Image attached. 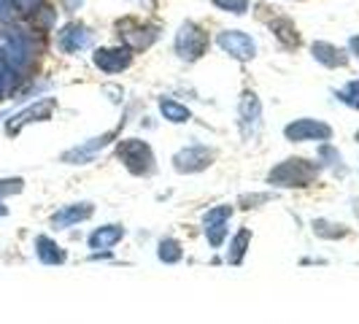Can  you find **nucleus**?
<instances>
[{"mask_svg":"<svg viewBox=\"0 0 359 324\" xmlns=\"http://www.w3.org/2000/svg\"><path fill=\"white\" fill-rule=\"evenodd\" d=\"M321 165L319 162L302 160V157H289V160L279 162L270 173H268V184L279 186V189H302L319 179Z\"/></svg>","mask_w":359,"mask_h":324,"instance_id":"nucleus-1","label":"nucleus"},{"mask_svg":"<svg viewBox=\"0 0 359 324\" xmlns=\"http://www.w3.org/2000/svg\"><path fill=\"white\" fill-rule=\"evenodd\" d=\"M117 157L122 160V165L133 173V176H152L157 170V160H154V152L152 146L140 138H127L119 141L117 146Z\"/></svg>","mask_w":359,"mask_h":324,"instance_id":"nucleus-2","label":"nucleus"},{"mask_svg":"<svg viewBox=\"0 0 359 324\" xmlns=\"http://www.w3.org/2000/svg\"><path fill=\"white\" fill-rule=\"evenodd\" d=\"M217 160V154H214V149H208V146H203V143H192V146H184L179 149L176 154H173V168L179 170V173H203V170H208L211 165Z\"/></svg>","mask_w":359,"mask_h":324,"instance_id":"nucleus-3","label":"nucleus"},{"mask_svg":"<svg viewBox=\"0 0 359 324\" xmlns=\"http://www.w3.org/2000/svg\"><path fill=\"white\" fill-rule=\"evenodd\" d=\"M286 141L305 143V141H330L332 138V127L319 119H298L284 127Z\"/></svg>","mask_w":359,"mask_h":324,"instance_id":"nucleus-4","label":"nucleus"},{"mask_svg":"<svg viewBox=\"0 0 359 324\" xmlns=\"http://www.w3.org/2000/svg\"><path fill=\"white\" fill-rule=\"evenodd\" d=\"M205 46H208V38L195 24H184L181 33L176 36V52H179L181 60H198L205 52Z\"/></svg>","mask_w":359,"mask_h":324,"instance_id":"nucleus-5","label":"nucleus"},{"mask_svg":"<svg viewBox=\"0 0 359 324\" xmlns=\"http://www.w3.org/2000/svg\"><path fill=\"white\" fill-rule=\"evenodd\" d=\"M117 138V130H111V133H103L98 138H89L87 143H81L76 149H68L65 154H62V162H68V165H87V162L95 160V154L103 152L108 143Z\"/></svg>","mask_w":359,"mask_h":324,"instance_id":"nucleus-6","label":"nucleus"},{"mask_svg":"<svg viewBox=\"0 0 359 324\" xmlns=\"http://www.w3.org/2000/svg\"><path fill=\"white\" fill-rule=\"evenodd\" d=\"M52 111H54V98H46V101L33 103V105H27L24 111L14 114V117L8 119V124H6V133H8V135H17L24 124L49 119V117H52Z\"/></svg>","mask_w":359,"mask_h":324,"instance_id":"nucleus-7","label":"nucleus"},{"mask_svg":"<svg viewBox=\"0 0 359 324\" xmlns=\"http://www.w3.org/2000/svg\"><path fill=\"white\" fill-rule=\"evenodd\" d=\"M92 214H95V205H92V202H87V200L71 202V205H62L57 214H52L49 224H52L54 230H68V227H76V224L92 219Z\"/></svg>","mask_w":359,"mask_h":324,"instance_id":"nucleus-8","label":"nucleus"},{"mask_svg":"<svg viewBox=\"0 0 359 324\" xmlns=\"http://www.w3.org/2000/svg\"><path fill=\"white\" fill-rule=\"evenodd\" d=\"M219 46L230 57H235V60H251L254 52H257L254 40L249 38L246 33H240V30H227V33H221Z\"/></svg>","mask_w":359,"mask_h":324,"instance_id":"nucleus-9","label":"nucleus"},{"mask_svg":"<svg viewBox=\"0 0 359 324\" xmlns=\"http://www.w3.org/2000/svg\"><path fill=\"white\" fill-rule=\"evenodd\" d=\"M260 122H262L260 98L254 92H243V98H240V127H243V135L246 138L254 135L257 127H260Z\"/></svg>","mask_w":359,"mask_h":324,"instance_id":"nucleus-10","label":"nucleus"},{"mask_svg":"<svg viewBox=\"0 0 359 324\" xmlns=\"http://www.w3.org/2000/svg\"><path fill=\"white\" fill-rule=\"evenodd\" d=\"M124 235H127V230H124L122 224H103V227L89 233L87 243H89L92 251H111Z\"/></svg>","mask_w":359,"mask_h":324,"instance_id":"nucleus-11","label":"nucleus"},{"mask_svg":"<svg viewBox=\"0 0 359 324\" xmlns=\"http://www.w3.org/2000/svg\"><path fill=\"white\" fill-rule=\"evenodd\" d=\"M133 62V54L130 49H122V46H114V49H98L95 52V65L105 73H119L127 65Z\"/></svg>","mask_w":359,"mask_h":324,"instance_id":"nucleus-12","label":"nucleus"},{"mask_svg":"<svg viewBox=\"0 0 359 324\" xmlns=\"http://www.w3.org/2000/svg\"><path fill=\"white\" fill-rule=\"evenodd\" d=\"M36 257H38L43 265H65L68 251H65L57 241H52L49 235H38V238H36Z\"/></svg>","mask_w":359,"mask_h":324,"instance_id":"nucleus-13","label":"nucleus"},{"mask_svg":"<svg viewBox=\"0 0 359 324\" xmlns=\"http://www.w3.org/2000/svg\"><path fill=\"white\" fill-rule=\"evenodd\" d=\"M89 46V30L81 27V24H68L60 33V49L68 54H76L81 49Z\"/></svg>","mask_w":359,"mask_h":324,"instance_id":"nucleus-14","label":"nucleus"},{"mask_svg":"<svg viewBox=\"0 0 359 324\" xmlns=\"http://www.w3.org/2000/svg\"><path fill=\"white\" fill-rule=\"evenodd\" d=\"M249 246H251V230H249V227H240L238 233L230 238V249H227V265H233V267L243 265Z\"/></svg>","mask_w":359,"mask_h":324,"instance_id":"nucleus-15","label":"nucleus"},{"mask_svg":"<svg viewBox=\"0 0 359 324\" xmlns=\"http://www.w3.org/2000/svg\"><path fill=\"white\" fill-rule=\"evenodd\" d=\"M314 57H316L321 65H327V68H340V65H346V54L340 52L338 46H332V43H314Z\"/></svg>","mask_w":359,"mask_h":324,"instance_id":"nucleus-16","label":"nucleus"},{"mask_svg":"<svg viewBox=\"0 0 359 324\" xmlns=\"http://www.w3.org/2000/svg\"><path fill=\"white\" fill-rule=\"evenodd\" d=\"M314 233L324 238V241H340V238H346L351 230L346 227V224H338V222H330V219H314Z\"/></svg>","mask_w":359,"mask_h":324,"instance_id":"nucleus-17","label":"nucleus"},{"mask_svg":"<svg viewBox=\"0 0 359 324\" xmlns=\"http://www.w3.org/2000/svg\"><path fill=\"white\" fill-rule=\"evenodd\" d=\"M160 111H162V117L168 122H173V124H184V122L192 119V111H189L186 105H181L179 101H173V98H162Z\"/></svg>","mask_w":359,"mask_h":324,"instance_id":"nucleus-18","label":"nucleus"},{"mask_svg":"<svg viewBox=\"0 0 359 324\" xmlns=\"http://www.w3.org/2000/svg\"><path fill=\"white\" fill-rule=\"evenodd\" d=\"M157 260L165 265H176L184 260V246L176 238H162L157 243Z\"/></svg>","mask_w":359,"mask_h":324,"instance_id":"nucleus-19","label":"nucleus"},{"mask_svg":"<svg viewBox=\"0 0 359 324\" xmlns=\"http://www.w3.org/2000/svg\"><path fill=\"white\" fill-rule=\"evenodd\" d=\"M233 211H235L233 205H214V208H208L205 216H203V227H211V224H230Z\"/></svg>","mask_w":359,"mask_h":324,"instance_id":"nucleus-20","label":"nucleus"},{"mask_svg":"<svg viewBox=\"0 0 359 324\" xmlns=\"http://www.w3.org/2000/svg\"><path fill=\"white\" fill-rule=\"evenodd\" d=\"M22 189H24V182H22L20 176H14V179H0V200H3V198H11V195H20ZM0 216H6V208H0Z\"/></svg>","mask_w":359,"mask_h":324,"instance_id":"nucleus-21","label":"nucleus"},{"mask_svg":"<svg viewBox=\"0 0 359 324\" xmlns=\"http://www.w3.org/2000/svg\"><path fill=\"white\" fill-rule=\"evenodd\" d=\"M338 98L340 103H346V105L359 111V81H349L343 89H338Z\"/></svg>","mask_w":359,"mask_h":324,"instance_id":"nucleus-22","label":"nucleus"},{"mask_svg":"<svg viewBox=\"0 0 359 324\" xmlns=\"http://www.w3.org/2000/svg\"><path fill=\"white\" fill-rule=\"evenodd\" d=\"M11 87H14V71H11V65L0 57V101L11 92Z\"/></svg>","mask_w":359,"mask_h":324,"instance_id":"nucleus-23","label":"nucleus"},{"mask_svg":"<svg viewBox=\"0 0 359 324\" xmlns=\"http://www.w3.org/2000/svg\"><path fill=\"white\" fill-rule=\"evenodd\" d=\"M319 160H321V165H330V168H338V165H340V152H338V149H332L330 143H321V149H319Z\"/></svg>","mask_w":359,"mask_h":324,"instance_id":"nucleus-24","label":"nucleus"},{"mask_svg":"<svg viewBox=\"0 0 359 324\" xmlns=\"http://www.w3.org/2000/svg\"><path fill=\"white\" fill-rule=\"evenodd\" d=\"M273 198L270 192H262V195H240L238 205L240 208H260V202H268Z\"/></svg>","mask_w":359,"mask_h":324,"instance_id":"nucleus-25","label":"nucleus"},{"mask_svg":"<svg viewBox=\"0 0 359 324\" xmlns=\"http://www.w3.org/2000/svg\"><path fill=\"white\" fill-rule=\"evenodd\" d=\"M217 6L233 11V14H243L246 11V0H217Z\"/></svg>","mask_w":359,"mask_h":324,"instance_id":"nucleus-26","label":"nucleus"},{"mask_svg":"<svg viewBox=\"0 0 359 324\" xmlns=\"http://www.w3.org/2000/svg\"><path fill=\"white\" fill-rule=\"evenodd\" d=\"M351 49L357 52V57H359V36H354V38H351Z\"/></svg>","mask_w":359,"mask_h":324,"instance_id":"nucleus-27","label":"nucleus"},{"mask_svg":"<svg viewBox=\"0 0 359 324\" xmlns=\"http://www.w3.org/2000/svg\"><path fill=\"white\" fill-rule=\"evenodd\" d=\"M354 214L359 216V200H354Z\"/></svg>","mask_w":359,"mask_h":324,"instance_id":"nucleus-28","label":"nucleus"},{"mask_svg":"<svg viewBox=\"0 0 359 324\" xmlns=\"http://www.w3.org/2000/svg\"><path fill=\"white\" fill-rule=\"evenodd\" d=\"M0 119H3V111H0Z\"/></svg>","mask_w":359,"mask_h":324,"instance_id":"nucleus-29","label":"nucleus"},{"mask_svg":"<svg viewBox=\"0 0 359 324\" xmlns=\"http://www.w3.org/2000/svg\"><path fill=\"white\" fill-rule=\"evenodd\" d=\"M357 141H359V133H357Z\"/></svg>","mask_w":359,"mask_h":324,"instance_id":"nucleus-30","label":"nucleus"}]
</instances>
